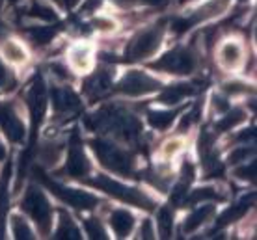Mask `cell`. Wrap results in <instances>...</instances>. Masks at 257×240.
Segmentation results:
<instances>
[{
    "label": "cell",
    "instance_id": "cell-1",
    "mask_svg": "<svg viewBox=\"0 0 257 240\" xmlns=\"http://www.w3.org/2000/svg\"><path fill=\"white\" fill-rule=\"evenodd\" d=\"M84 182L91 186V188L99 190V192H103V194L110 195V197H114L117 201H123L127 203V205H133V207H138V208H151L155 207V201L153 197L146 192V190L138 188V186H133V184H127V182H123L121 179H116V177L112 175H95V177H88V179H84Z\"/></svg>",
    "mask_w": 257,
    "mask_h": 240
},
{
    "label": "cell",
    "instance_id": "cell-2",
    "mask_svg": "<svg viewBox=\"0 0 257 240\" xmlns=\"http://www.w3.org/2000/svg\"><path fill=\"white\" fill-rule=\"evenodd\" d=\"M90 149L97 162L112 175L131 177L135 173V156L119 143L95 138L90 142Z\"/></svg>",
    "mask_w": 257,
    "mask_h": 240
},
{
    "label": "cell",
    "instance_id": "cell-3",
    "mask_svg": "<svg viewBox=\"0 0 257 240\" xmlns=\"http://www.w3.org/2000/svg\"><path fill=\"white\" fill-rule=\"evenodd\" d=\"M21 212L28 216V220L34 223V227L41 236L52 233L54 225V207H52L45 190L38 184H30L26 188L23 201H21Z\"/></svg>",
    "mask_w": 257,
    "mask_h": 240
},
{
    "label": "cell",
    "instance_id": "cell-4",
    "mask_svg": "<svg viewBox=\"0 0 257 240\" xmlns=\"http://www.w3.org/2000/svg\"><path fill=\"white\" fill-rule=\"evenodd\" d=\"M164 32H166V26L161 25V23L140 28L133 38L128 39L127 49H125L127 58L133 60V62H144V60L155 58L162 49Z\"/></svg>",
    "mask_w": 257,
    "mask_h": 240
},
{
    "label": "cell",
    "instance_id": "cell-5",
    "mask_svg": "<svg viewBox=\"0 0 257 240\" xmlns=\"http://www.w3.org/2000/svg\"><path fill=\"white\" fill-rule=\"evenodd\" d=\"M162 86L164 84L157 77H153L151 73L144 71V69H128L119 78L116 90L119 95L127 99H142L157 93Z\"/></svg>",
    "mask_w": 257,
    "mask_h": 240
},
{
    "label": "cell",
    "instance_id": "cell-6",
    "mask_svg": "<svg viewBox=\"0 0 257 240\" xmlns=\"http://www.w3.org/2000/svg\"><path fill=\"white\" fill-rule=\"evenodd\" d=\"M199 58L192 47H175L166 54L159 56L157 62H153V67L168 75L175 77H187L192 75L198 69Z\"/></svg>",
    "mask_w": 257,
    "mask_h": 240
},
{
    "label": "cell",
    "instance_id": "cell-7",
    "mask_svg": "<svg viewBox=\"0 0 257 240\" xmlns=\"http://www.w3.org/2000/svg\"><path fill=\"white\" fill-rule=\"evenodd\" d=\"M43 184L62 203H65V205H69L73 208H78V210H90V208H93L99 203L97 195L91 194L90 190H82V188H77V186L62 184V182L51 181V179H45Z\"/></svg>",
    "mask_w": 257,
    "mask_h": 240
},
{
    "label": "cell",
    "instance_id": "cell-8",
    "mask_svg": "<svg viewBox=\"0 0 257 240\" xmlns=\"http://www.w3.org/2000/svg\"><path fill=\"white\" fill-rule=\"evenodd\" d=\"M216 60L222 69L229 73L238 71L244 64V45L237 38H227L224 41H218L216 49Z\"/></svg>",
    "mask_w": 257,
    "mask_h": 240
},
{
    "label": "cell",
    "instance_id": "cell-9",
    "mask_svg": "<svg viewBox=\"0 0 257 240\" xmlns=\"http://www.w3.org/2000/svg\"><path fill=\"white\" fill-rule=\"evenodd\" d=\"M0 130L12 143H23L26 138L25 119L12 104H0Z\"/></svg>",
    "mask_w": 257,
    "mask_h": 240
},
{
    "label": "cell",
    "instance_id": "cell-10",
    "mask_svg": "<svg viewBox=\"0 0 257 240\" xmlns=\"http://www.w3.org/2000/svg\"><path fill=\"white\" fill-rule=\"evenodd\" d=\"M51 101L54 114H58L60 117L73 116L75 112L80 110V104H82L77 91L69 84H54V88L51 90Z\"/></svg>",
    "mask_w": 257,
    "mask_h": 240
},
{
    "label": "cell",
    "instance_id": "cell-11",
    "mask_svg": "<svg viewBox=\"0 0 257 240\" xmlns=\"http://www.w3.org/2000/svg\"><path fill=\"white\" fill-rule=\"evenodd\" d=\"M65 173L75 181H84L91 173V160L80 143H71L65 156Z\"/></svg>",
    "mask_w": 257,
    "mask_h": 240
},
{
    "label": "cell",
    "instance_id": "cell-12",
    "mask_svg": "<svg viewBox=\"0 0 257 240\" xmlns=\"http://www.w3.org/2000/svg\"><path fill=\"white\" fill-rule=\"evenodd\" d=\"M93 64H95V54H93V47L86 41H78L73 43L67 51V65L71 67L73 73L78 75H88L93 71Z\"/></svg>",
    "mask_w": 257,
    "mask_h": 240
},
{
    "label": "cell",
    "instance_id": "cell-13",
    "mask_svg": "<svg viewBox=\"0 0 257 240\" xmlns=\"http://www.w3.org/2000/svg\"><path fill=\"white\" fill-rule=\"evenodd\" d=\"M106 223H108L110 233L117 236V238H127L135 233V227L138 220H136L135 212L131 208L116 207L110 208L108 216H106Z\"/></svg>",
    "mask_w": 257,
    "mask_h": 240
},
{
    "label": "cell",
    "instance_id": "cell-14",
    "mask_svg": "<svg viewBox=\"0 0 257 240\" xmlns=\"http://www.w3.org/2000/svg\"><path fill=\"white\" fill-rule=\"evenodd\" d=\"M216 216V203H198L183 220V233L194 234L207 227Z\"/></svg>",
    "mask_w": 257,
    "mask_h": 240
},
{
    "label": "cell",
    "instance_id": "cell-15",
    "mask_svg": "<svg viewBox=\"0 0 257 240\" xmlns=\"http://www.w3.org/2000/svg\"><path fill=\"white\" fill-rule=\"evenodd\" d=\"M229 8H231V0H205V2H201L198 8H194L192 12L188 13L187 19L192 26L209 23V21L222 17Z\"/></svg>",
    "mask_w": 257,
    "mask_h": 240
},
{
    "label": "cell",
    "instance_id": "cell-16",
    "mask_svg": "<svg viewBox=\"0 0 257 240\" xmlns=\"http://www.w3.org/2000/svg\"><path fill=\"white\" fill-rule=\"evenodd\" d=\"M90 77L84 82V95L90 101H97V99L104 97L112 88V71L103 67L95 73H88Z\"/></svg>",
    "mask_w": 257,
    "mask_h": 240
},
{
    "label": "cell",
    "instance_id": "cell-17",
    "mask_svg": "<svg viewBox=\"0 0 257 240\" xmlns=\"http://www.w3.org/2000/svg\"><path fill=\"white\" fill-rule=\"evenodd\" d=\"M161 95H159V103L162 106H170V108H179L190 95L194 93V86L188 82H177L172 86H162Z\"/></svg>",
    "mask_w": 257,
    "mask_h": 240
},
{
    "label": "cell",
    "instance_id": "cell-18",
    "mask_svg": "<svg viewBox=\"0 0 257 240\" xmlns=\"http://www.w3.org/2000/svg\"><path fill=\"white\" fill-rule=\"evenodd\" d=\"M36 158H38V162L45 169L56 168V166L64 160V145H62V142L54 140V138L43 140V142L38 145Z\"/></svg>",
    "mask_w": 257,
    "mask_h": 240
},
{
    "label": "cell",
    "instance_id": "cell-19",
    "mask_svg": "<svg viewBox=\"0 0 257 240\" xmlns=\"http://www.w3.org/2000/svg\"><path fill=\"white\" fill-rule=\"evenodd\" d=\"M0 58L10 65H25L28 62V51L23 41L15 38H0Z\"/></svg>",
    "mask_w": 257,
    "mask_h": 240
},
{
    "label": "cell",
    "instance_id": "cell-20",
    "mask_svg": "<svg viewBox=\"0 0 257 240\" xmlns=\"http://www.w3.org/2000/svg\"><path fill=\"white\" fill-rule=\"evenodd\" d=\"M26 17L32 19L34 23H47L52 25L58 21V12L52 2L49 0H30L26 6Z\"/></svg>",
    "mask_w": 257,
    "mask_h": 240
},
{
    "label": "cell",
    "instance_id": "cell-21",
    "mask_svg": "<svg viewBox=\"0 0 257 240\" xmlns=\"http://www.w3.org/2000/svg\"><path fill=\"white\" fill-rule=\"evenodd\" d=\"M179 116V110L177 108H170V106H162V108H153L146 114V119H148V125L155 130H164L172 129L175 123V119Z\"/></svg>",
    "mask_w": 257,
    "mask_h": 240
},
{
    "label": "cell",
    "instance_id": "cell-22",
    "mask_svg": "<svg viewBox=\"0 0 257 240\" xmlns=\"http://www.w3.org/2000/svg\"><path fill=\"white\" fill-rule=\"evenodd\" d=\"M52 231H54L56 238H64V240L82 238V229L78 227V223L73 220V216L69 212H64V210L58 214V220L54 221Z\"/></svg>",
    "mask_w": 257,
    "mask_h": 240
},
{
    "label": "cell",
    "instance_id": "cell-23",
    "mask_svg": "<svg viewBox=\"0 0 257 240\" xmlns=\"http://www.w3.org/2000/svg\"><path fill=\"white\" fill-rule=\"evenodd\" d=\"M225 194L220 184H205V186H198V188L190 190L187 194V201L192 205L198 203H218L224 201Z\"/></svg>",
    "mask_w": 257,
    "mask_h": 240
},
{
    "label": "cell",
    "instance_id": "cell-24",
    "mask_svg": "<svg viewBox=\"0 0 257 240\" xmlns=\"http://www.w3.org/2000/svg\"><path fill=\"white\" fill-rule=\"evenodd\" d=\"M8 227H10V233H12L13 238H19V240L36 238V227H34V223L21 210L19 212H12V216L8 218Z\"/></svg>",
    "mask_w": 257,
    "mask_h": 240
},
{
    "label": "cell",
    "instance_id": "cell-25",
    "mask_svg": "<svg viewBox=\"0 0 257 240\" xmlns=\"http://www.w3.org/2000/svg\"><path fill=\"white\" fill-rule=\"evenodd\" d=\"M26 103H28V108L32 112L34 117H43V112H45V104H47V91L43 88V82L41 80H36L30 90L26 93Z\"/></svg>",
    "mask_w": 257,
    "mask_h": 240
},
{
    "label": "cell",
    "instance_id": "cell-26",
    "mask_svg": "<svg viewBox=\"0 0 257 240\" xmlns=\"http://www.w3.org/2000/svg\"><path fill=\"white\" fill-rule=\"evenodd\" d=\"M26 36H28L30 43H34V45L47 47L54 41V38H56V30H54L52 26L47 25V23H34L32 26H28Z\"/></svg>",
    "mask_w": 257,
    "mask_h": 240
},
{
    "label": "cell",
    "instance_id": "cell-27",
    "mask_svg": "<svg viewBox=\"0 0 257 240\" xmlns=\"http://www.w3.org/2000/svg\"><path fill=\"white\" fill-rule=\"evenodd\" d=\"M244 121H246V112L242 108H229L222 116H218L216 132H231V130L238 129Z\"/></svg>",
    "mask_w": 257,
    "mask_h": 240
},
{
    "label": "cell",
    "instance_id": "cell-28",
    "mask_svg": "<svg viewBox=\"0 0 257 240\" xmlns=\"http://www.w3.org/2000/svg\"><path fill=\"white\" fill-rule=\"evenodd\" d=\"M251 203H253V195H251V199H250V195H246L242 201H238V203H235V205H231V207H227L224 212L218 216V225L224 227L227 223L238 221V218H242V216L250 210Z\"/></svg>",
    "mask_w": 257,
    "mask_h": 240
},
{
    "label": "cell",
    "instance_id": "cell-29",
    "mask_svg": "<svg viewBox=\"0 0 257 240\" xmlns=\"http://www.w3.org/2000/svg\"><path fill=\"white\" fill-rule=\"evenodd\" d=\"M155 229H157V234L162 236V238H170V236L174 234L175 218H174V212H172L168 207H161L159 210H157Z\"/></svg>",
    "mask_w": 257,
    "mask_h": 240
},
{
    "label": "cell",
    "instance_id": "cell-30",
    "mask_svg": "<svg viewBox=\"0 0 257 240\" xmlns=\"http://www.w3.org/2000/svg\"><path fill=\"white\" fill-rule=\"evenodd\" d=\"M253 143H237L231 151H229V155H227V162L231 164V166H237L240 162H246V160H250L253 158Z\"/></svg>",
    "mask_w": 257,
    "mask_h": 240
},
{
    "label": "cell",
    "instance_id": "cell-31",
    "mask_svg": "<svg viewBox=\"0 0 257 240\" xmlns=\"http://www.w3.org/2000/svg\"><path fill=\"white\" fill-rule=\"evenodd\" d=\"M84 233L88 234L90 238H108V231L104 227V223L101 221V218L97 216H88L82 220Z\"/></svg>",
    "mask_w": 257,
    "mask_h": 240
},
{
    "label": "cell",
    "instance_id": "cell-32",
    "mask_svg": "<svg viewBox=\"0 0 257 240\" xmlns=\"http://www.w3.org/2000/svg\"><path fill=\"white\" fill-rule=\"evenodd\" d=\"M183 145H185V142H183L179 136H174V138H170V140H166L161 147L162 162H170V160H174L175 156L183 151Z\"/></svg>",
    "mask_w": 257,
    "mask_h": 240
},
{
    "label": "cell",
    "instance_id": "cell-33",
    "mask_svg": "<svg viewBox=\"0 0 257 240\" xmlns=\"http://www.w3.org/2000/svg\"><path fill=\"white\" fill-rule=\"evenodd\" d=\"M233 177L242 182H253L255 181V160L250 158L246 162L237 164L235 169H233Z\"/></svg>",
    "mask_w": 257,
    "mask_h": 240
},
{
    "label": "cell",
    "instance_id": "cell-34",
    "mask_svg": "<svg viewBox=\"0 0 257 240\" xmlns=\"http://www.w3.org/2000/svg\"><path fill=\"white\" fill-rule=\"evenodd\" d=\"M49 73L52 75V78L56 80V84H69L73 80V71L67 64H62V62H52L49 65Z\"/></svg>",
    "mask_w": 257,
    "mask_h": 240
},
{
    "label": "cell",
    "instance_id": "cell-35",
    "mask_svg": "<svg viewBox=\"0 0 257 240\" xmlns=\"http://www.w3.org/2000/svg\"><path fill=\"white\" fill-rule=\"evenodd\" d=\"M248 91H250V86L240 82V80H225L222 84V93L229 99H238L242 95H248Z\"/></svg>",
    "mask_w": 257,
    "mask_h": 240
},
{
    "label": "cell",
    "instance_id": "cell-36",
    "mask_svg": "<svg viewBox=\"0 0 257 240\" xmlns=\"http://www.w3.org/2000/svg\"><path fill=\"white\" fill-rule=\"evenodd\" d=\"M13 88H15V77L6 62L0 58V93H6Z\"/></svg>",
    "mask_w": 257,
    "mask_h": 240
},
{
    "label": "cell",
    "instance_id": "cell-37",
    "mask_svg": "<svg viewBox=\"0 0 257 240\" xmlns=\"http://www.w3.org/2000/svg\"><path fill=\"white\" fill-rule=\"evenodd\" d=\"M91 26L101 34H112L117 28V23L108 15H95L91 19Z\"/></svg>",
    "mask_w": 257,
    "mask_h": 240
},
{
    "label": "cell",
    "instance_id": "cell-38",
    "mask_svg": "<svg viewBox=\"0 0 257 240\" xmlns=\"http://www.w3.org/2000/svg\"><path fill=\"white\" fill-rule=\"evenodd\" d=\"M136 236L138 238H155L157 236V229H155V221L151 218H144L140 223H136Z\"/></svg>",
    "mask_w": 257,
    "mask_h": 240
},
{
    "label": "cell",
    "instance_id": "cell-39",
    "mask_svg": "<svg viewBox=\"0 0 257 240\" xmlns=\"http://www.w3.org/2000/svg\"><path fill=\"white\" fill-rule=\"evenodd\" d=\"M211 104H212V110L216 116H222L224 112H227L231 108V103H229V97H225L224 93H214L211 97Z\"/></svg>",
    "mask_w": 257,
    "mask_h": 240
},
{
    "label": "cell",
    "instance_id": "cell-40",
    "mask_svg": "<svg viewBox=\"0 0 257 240\" xmlns=\"http://www.w3.org/2000/svg\"><path fill=\"white\" fill-rule=\"evenodd\" d=\"M194 173H196V169L190 164V160H185L179 168V182H185V184L190 186V182L194 181Z\"/></svg>",
    "mask_w": 257,
    "mask_h": 240
},
{
    "label": "cell",
    "instance_id": "cell-41",
    "mask_svg": "<svg viewBox=\"0 0 257 240\" xmlns=\"http://www.w3.org/2000/svg\"><path fill=\"white\" fill-rule=\"evenodd\" d=\"M8 155V151H6V145H4V142H2V138H0V160H4Z\"/></svg>",
    "mask_w": 257,
    "mask_h": 240
},
{
    "label": "cell",
    "instance_id": "cell-42",
    "mask_svg": "<svg viewBox=\"0 0 257 240\" xmlns=\"http://www.w3.org/2000/svg\"><path fill=\"white\" fill-rule=\"evenodd\" d=\"M49 2H52V4H56V2H60V0H49Z\"/></svg>",
    "mask_w": 257,
    "mask_h": 240
}]
</instances>
